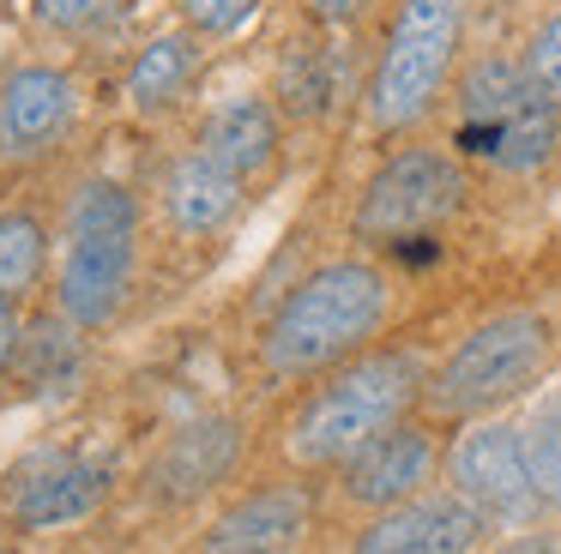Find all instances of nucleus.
Listing matches in <instances>:
<instances>
[{"label": "nucleus", "instance_id": "nucleus-1", "mask_svg": "<svg viewBox=\"0 0 561 554\" xmlns=\"http://www.w3.org/2000/svg\"><path fill=\"white\" fill-rule=\"evenodd\" d=\"M392 289L375 265L363 259H332L308 272L284 296V308L266 325V373L272 380H308V373L344 368L368 337L387 325Z\"/></svg>", "mask_w": 561, "mask_h": 554}, {"label": "nucleus", "instance_id": "nucleus-8", "mask_svg": "<svg viewBox=\"0 0 561 554\" xmlns=\"http://www.w3.org/2000/svg\"><path fill=\"white\" fill-rule=\"evenodd\" d=\"M447 482L465 494L471 506H483L489 524H525L537 512V482H531V458H525V428L513 422H477L453 440L447 452Z\"/></svg>", "mask_w": 561, "mask_h": 554}, {"label": "nucleus", "instance_id": "nucleus-3", "mask_svg": "<svg viewBox=\"0 0 561 554\" xmlns=\"http://www.w3.org/2000/svg\"><path fill=\"white\" fill-rule=\"evenodd\" d=\"M561 145V103L525 72V60L489 55L459 79V151L501 175H531Z\"/></svg>", "mask_w": 561, "mask_h": 554}, {"label": "nucleus", "instance_id": "nucleus-12", "mask_svg": "<svg viewBox=\"0 0 561 554\" xmlns=\"http://www.w3.org/2000/svg\"><path fill=\"white\" fill-rule=\"evenodd\" d=\"M314 524V500L302 482H278V488H254L236 500L218 524L206 530L199 554H296Z\"/></svg>", "mask_w": 561, "mask_h": 554}, {"label": "nucleus", "instance_id": "nucleus-16", "mask_svg": "<svg viewBox=\"0 0 561 554\" xmlns=\"http://www.w3.org/2000/svg\"><path fill=\"white\" fill-rule=\"evenodd\" d=\"M199 151L218 157L224 169H236V175H260V169L278 157V115H272L260 96H242V103H224L218 115L206 120V132H199Z\"/></svg>", "mask_w": 561, "mask_h": 554}, {"label": "nucleus", "instance_id": "nucleus-23", "mask_svg": "<svg viewBox=\"0 0 561 554\" xmlns=\"http://www.w3.org/2000/svg\"><path fill=\"white\" fill-rule=\"evenodd\" d=\"M254 7H260V0H182L187 24H194V31H206V36L242 31V24L254 19Z\"/></svg>", "mask_w": 561, "mask_h": 554}, {"label": "nucleus", "instance_id": "nucleus-20", "mask_svg": "<svg viewBox=\"0 0 561 554\" xmlns=\"http://www.w3.org/2000/svg\"><path fill=\"white\" fill-rule=\"evenodd\" d=\"M43 272V223L25 211L0 217V308H13Z\"/></svg>", "mask_w": 561, "mask_h": 554}, {"label": "nucleus", "instance_id": "nucleus-15", "mask_svg": "<svg viewBox=\"0 0 561 554\" xmlns=\"http://www.w3.org/2000/svg\"><path fill=\"white\" fill-rule=\"evenodd\" d=\"M236 205H242V175L206 151H187L163 181V211L182 235H211L218 223H230Z\"/></svg>", "mask_w": 561, "mask_h": 554}, {"label": "nucleus", "instance_id": "nucleus-5", "mask_svg": "<svg viewBox=\"0 0 561 554\" xmlns=\"http://www.w3.org/2000/svg\"><path fill=\"white\" fill-rule=\"evenodd\" d=\"M549 349H556V332H549L543 313H531V308L495 313V320L471 325V332L459 337V349L435 368V380H428L423 397H428L435 416H453V422L489 416V409L519 397L525 385L543 373Z\"/></svg>", "mask_w": 561, "mask_h": 554}, {"label": "nucleus", "instance_id": "nucleus-6", "mask_svg": "<svg viewBox=\"0 0 561 554\" xmlns=\"http://www.w3.org/2000/svg\"><path fill=\"white\" fill-rule=\"evenodd\" d=\"M465 12H471V0H399V19H392L375 84H368L375 127L404 132L435 108L440 84H447L453 60H459Z\"/></svg>", "mask_w": 561, "mask_h": 554}, {"label": "nucleus", "instance_id": "nucleus-4", "mask_svg": "<svg viewBox=\"0 0 561 554\" xmlns=\"http://www.w3.org/2000/svg\"><path fill=\"white\" fill-rule=\"evenodd\" d=\"M139 253V211L122 181H85L67 217V259H61V313L79 332H98L122 313Z\"/></svg>", "mask_w": 561, "mask_h": 554}, {"label": "nucleus", "instance_id": "nucleus-24", "mask_svg": "<svg viewBox=\"0 0 561 554\" xmlns=\"http://www.w3.org/2000/svg\"><path fill=\"white\" fill-rule=\"evenodd\" d=\"M525 72H531L537 84H543L549 96L561 103V12L543 24V31L531 36V48H525Z\"/></svg>", "mask_w": 561, "mask_h": 554}, {"label": "nucleus", "instance_id": "nucleus-28", "mask_svg": "<svg viewBox=\"0 0 561 554\" xmlns=\"http://www.w3.org/2000/svg\"><path fill=\"white\" fill-rule=\"evenodd\" d=\"M0 554H7V549H0Z\"/></svg>", "mask_w": 561, "mask_h": 554}, {"label": "nucleus", "instance_id": "nucleus-21", "mask_svg": "<svg viewBox=\"0 0 561 554\" xmlns=\"http://www.w3.org/2000/svg\"><path fill=\"white\" fill-rule=\"evenodd\" d=\"M525 458H531L537 500L561 512V392H549L525 422Z\"/></svg>", "mask_w": 561, "mask_h": 554}, {"label": "nucleus", "instance_id": "nucleus-9", "mask_svg": "<svg viewBox=\"0 0 561 554\" xmlns=\"http://www.w3.org/2000/svg\"><path fill=\"white\" fill-rule=\"evenodd\" d=\"M483 530H489L483 506H471L459 488H440L375 512V524L356 536V554H471L483 542Z\"/></svg>", "mask_w": 561, "mask_h": 554}, {"label": "nucleus", "instance_id": "nucleus-26", "mask_svg": "<svg viewBox=\"0 0 561 554\" xmlns=\"http://www.w3.org/2000/svg\"><path fill=\"white\" fill-rule=\"evenodd\" d=\"M19 356V325H13V308H0V368Z\"/></svg>", "mask_w": 561, "mask_h": 554}, {"label": "nucleus", "instance_id": "nucleus-10", "mask_svg": "<svg viewBox=\"0 0 561 554\" xmlns=\"http://www.w3.org/2000/svg\"><path fill=\"white\" fill-rule=\"evenodd\" d=\"M73 79L61 67H19L0 84V157L37 163L73 132Z\"/></svg>", "mask_w": 561, "mask_h": 554}, {"label": "nucleus", "instance_id": "nucleus-18", "mask_svg": "<svg viewBox=\"0 0 561 554\" xmlns=\"http://www.w3.org/2000/svg\"><path fill=\"white\" fill-rule=\"evenodd\" d=\"M278 91H284V108L302 120L327 115L332 96H339V60H332L327 43H296L290 60L278 72Z\"/></svg>", "mask_w": 561, "mask_h": 554}, {"label": "nucleus", "instance_id": "nucleus-14", "mask_svg": "<svg viewBox=\"0 0 561 554\" xmlns=\"http://www.w3.org/2000/svg\"><path fill=\"white\" fill-rule=\"evenodd\" d=\"M103 494H110V470L103 464H85V458H43L31 476H19L13 518L25 530L73 524V518L98 512Z\"/></svg>", "mask_w": 561, "mask_h": 554}, {"label": "nucleus", "instance_id": "nucleus-27", "mask_svg": "<svg viewBox=\"0 0 561 554\" xmlns=\"http://www.w3.org/2000/svg\"><path fill=\"white\" fill-rule=\"evenodd\" d=\"M507 554H561V542H549V536H525V542H513Z\"/></svg>", "mask_w": 561, "mask_h": 554}, {"label": "nucleus", "instance_id": "nucleus-25", "mask_svg": "<svg viewBox=\"0 0 561 554\" xmlns=\"http://www.w3.org/2000/svg\"><path fill=\"white\" fill-rule=\"evenodd\" d=\"M363 7H368V0H308V12H314L320 24H351Z\"/></svg>", "mask_w": 561, "mask_h": 554}, {"label": "nucleus", "instance_id": "nucleus-11", "mask_svg": "<svg viewBox=\"0 0 561 554\" xmlns=\"http://www.w3.org/2000/svg\"><path fill=\"white\" fill-rule=\"evenodd\" d=\"M435 464H440L435 434L416 428V422H399L392 434H380L375 446H363V452L344 464V494H351L356 506L387 512V506H404V500H416V494H428Z\"/></svg>", "mask_w": 561, "mask_h": 554}, {"label": "nucleus", "instance_id": "nucleus-17", "mask_svg": "<svg viewBox=\"0 0 561 554\" xmlns=\"http://www.w3.org/2000/svg\"><path fill=\"white\" fill-rule=\"evenodd\" d=\"M194 67H199V43L187 31H170V36H158V43H146L139 48V60H134V72H127V96H134V108H170L175 96L187 91V79H194Z\"/></svg>", "mask_w": 561, "mask_h": 554}, {"label": "nucleus", "instance_id": "nucleus-7", "mask_svg": "<svg viewBox=\"0 0 561 554\" xmlns=\"http://www.w3.org/2000/svg\"><path fill=\"white\" fill-rule=\"evenodd\" d=\"M465 205V169L453 151L435 145H411V151L387 157L375 169V181L363 187L351 229L356 241H375V247H399V241L428 235L435 223H447Z\"/></svg>", "mask_w": 561, "mask_h": 554}, {"label": "nucleus", "instance_id": "nucleus-13", "mask_svg": "<svg viewBox=\"0 0 561 554\" xmlns=\"http://www.w3.org/2000/svg\"><path fill=\"white\" fill-rule=\"evenodd\" d=\"M242 458V422L230 416H199L163 446L158 458V494L163 500H194V494L218 488Z\"/></svg>", "mask_w": 561, "mask_h": 554}, {"label": "nucleus", "instance_id": "nucleus-2", "mask_svg": "<svg viewBox=\"0 0 561 554\" xmlns=\"http://www.w3.org/2000/svg\"><path fill=\"white\" fill-rule=\"evenodd\" d=\"M428 392L411 349H368L332 368V380L296 409L290 422V458L308 470H344L363 446L392 434L411 404Z\"/></svg>", "mask_w": 561, "mask_h": 554}, {"label": "nucleus", "instance_id": "nucleus-19", "mask_svg": "<svg viewBox=\"0 0 561 554\" xmlns=\"http://www.w3.org/2000/svg\"><path fill=\"white\" fill-rule=\"evenodd\" d=\"M79 368H85V356H79V337H73V320H43L31 337H19V373H25L37 392H49V385H73Z\"/></svg>", "mask_w": 561, "mask_h": 554}, {"label": "nucleus", "instance_id": "nucleus-22", "mask_svg": "<svg viewBox=\"0 0 561 554\" xmlns=\"http://www.w3.org/2000/svg\"><path fill=\"white\" fill-rule=\"evenodd\" d=\"M122 7H127V0H37V19L49 24V31L85 36V31H103Z\"/></svg>", "mask_w": 561, "mask_h": 554}]
</instances>
